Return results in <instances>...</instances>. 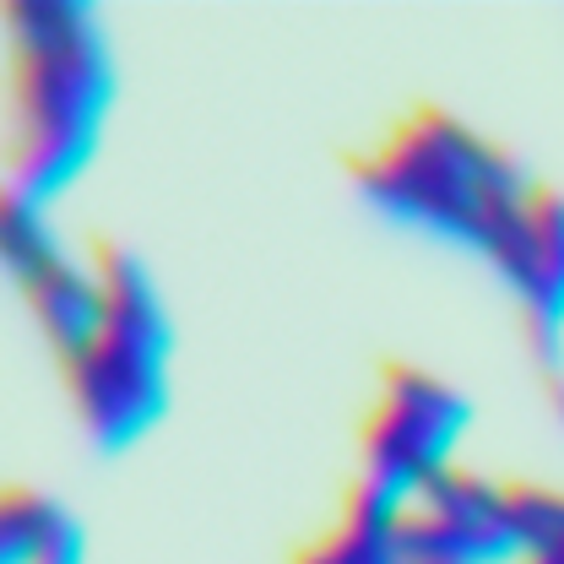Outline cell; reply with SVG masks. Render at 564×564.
Listing matches in <instances>:
<instances>
[{"mask_svg": "<svg viewBox=\"0 0 564 564\" xmlns=\"http://www.w3.org/2000/svg\"><path fill=\"white\" fill-rule=\"evenodd\" d=\"M397 538L408 564H527L510 484L467 467L429 484L419 505L397 516Z\"/></svg>", "mask_w": 564, "mask_h": 564, "instance_id": "6", "label": "cell"}, {"mask_svg": "<svg viewBox=\"0 0 564 564\" xmlns=\"http://www.w3.org/2000/svg\"><path fill=\"white\" fill-rule=\"evenodd\" d=\"M499 282L516 299L521 343H527L538 380L564 375V196L554 185H538L532 223L516 256L499 267Z\"/></svg>", "mask_w": 564, "mask_h": 564, "instance_id": "7", "label": "cell"}, {"mask_svg": "<svg viewBox=\"0 0 564 564\" xmlns=\"http://www.w3.org/2000/svg\"><path fill=\"white\" fill-rule=\"evenodd\" d=\"M527 564H564V554H560V560H527Z\"/></svg>", "mask_w": 564, "mask_h": 564, "instance_id": "11", "label": "cell"}, {"mask_svg": "<svg viewBox=\"0 0 564 564\" xmlns=\"http://www.w3.org/2000/svg\"><path fill=\"white\" fill-rule=\"evenodd\" d=\"M510 510H516L527 560H560L564 554V489L510 478Z\"/></svg>", "mask_w": 564, "mask_h": 564, "instance_id": "10", "label": "cell"}, {"mask_svg": "<svg viewBox=\"0 0 564 564\" xmlns=\"http://www.w3.org/2000/svg\"><path fill=\"white\" fill-rule=\"evenodd\" d=\"M473 423V402L434 369L386 358L375 375L369 413L358 423V473L352 489L380 499L386 510L419 505L429 484L456 467V445Z\"/></svg>", "mask_w": 564, "mask_h": 564, "instance_id": "4", "label": "cell"}, {"mask_svg": "<svg viewBox=\"0 0 564 564\" xmlns=\"http://www.w3.org/2000/svg\"><path fill=\"white\" fill-rule=\"evenodd\" d=\"M0 256H6V272L17 282L33 326L44 332V343L55 352V364H66L70 352H82L104 332V315H109L104 272H98L93 250L70 256L55 239L44 207H28L17 196L0 202Z\"/></svg>", "mask_w": 564, "mask_h": 564, "instance_id": "5", "label": "cell"}, {"mask_svg": "<svg viewBox=\"0 0 564 564\" xmlns=\"http://www.w3.org/2000/svg\"><path fill=\"white\" fill-rule=\"evenodd\" d=\"M6 76V196L50 212V202L66 196L76 174L93 163L115 104V61L98 17L82 0H11Z\"/></svg>", "mask_w": 564, "mask_h": 564, "instance_id": "2", "label": "cell"}, {"mask_svg": "<svg viewBox=\"0 0 564 564\" xmlns=\"http://www.w3.org/2000/svg\"><path fill=\"white\" fill-rule=\"evenodd\" d=\"M0 564H87V532L61 499L28 489V484H6Z\"/></svg>", "mask_w": 564, "mask_h": 564, "instance_id": "8", "label": "cell"}, {"mask_svg": "<svg viewBox=\"0 0 564 564\" xmlns=\"http://www.w3.org/2000/svg\"><path fill=\"white\" fill-rule=\"evenodd\" d=\"M93 261L109 288L104 332L61 364L70 413L87 445L131 451L169 413V358H174V321L141 256L120 239H93Z\"/></svg>", "mask_w": 564, "mask_h": 564, "instance_id": "3", "label": "cell"}, {"mask_svg": "<svg viewBox=\"0 0 564 564\" xmlns=\"http://www.w3.org/2000/svg\"><path fill=\"white\" fill-rule=\"evenodd\" d=\"M348 174L375 212L484 256L494 272L516 256L538 202V180L440 104H413L375 147L352 152Z\"/></svg>", "mask_w": 564, "mask_h": 564, "instance_id": "1", "label": "cell"}, {"mask_svg": "<svg viewBox=\"0 0 564 564\" xmlns=\"http://www.w3.org/2000/svg\"><path fill=\"white\" fill-rule=\"evenodd\" d=\"M293 564H408L397 538V510L348 484L337 516L293 554Z\"/></svg>", "mask_w": 564, "mask_h": 564, "instance_id": "9", "label": "cell"}]
</instances>
